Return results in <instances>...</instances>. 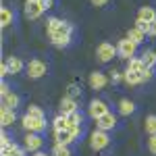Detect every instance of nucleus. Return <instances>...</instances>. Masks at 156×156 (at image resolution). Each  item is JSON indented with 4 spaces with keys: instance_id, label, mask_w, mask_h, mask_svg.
Wrapping results in <instances>:
<instances>
[{
    "instance_id": "obj_29",
    "label": "nucleus",
    "mask_w": 156,
    "mask_h": 156,
    "mask_svg": "<svg viewBox=\"0 0 156 156\" xmlns=\"http://www.w3.org/2000/svg\"><path fill=\"white\" fill-rule=\"evenodd\" d=\"M60 23H62L60 19H56V17H50V19H48V25H46V27H48V34L56 31V29L60 27Z\"/></svg>"
},
{
    "instance_id": "obj_4",
    "label": "nucleus",
    "mask_w": 156,
    "mask_h": 156,
    "mask_svg": "<svg viewBox=\"0 0 156 156\" xmlns=\"http://www.w3.org/2000/svg\"><path fill=\"white\" fill-rule=\"evenodd\" d=\"M135 50H137V44L131 42L129 37H125V40H121L119 46H117V54H119L121 58H133L135 56Z\"/></svg>"
},
{
    "instance_id": "obj_28",
    "label": "nucleus",
    "mask_w": 156,
    "mask_h": 156,
    "mask_svg": "<svg viewBox=\"0 0 156 156\" xmlns=\"http://www.w3.org/2000/svg\"><path fill=\"white\" fill-rule=\"evenodd\" d=\"M81 119H83V117H81V112H79V110H75V112H71V115H67L69 127H71V125H79V123H81Z\"/></svg>"
},
{
    "instance_id": "obj_36",
    "label": "nucleus",
    "mask_w": 156,
    "mask_h": 156,
    "mask_svg": "<svg viewBox=\"0 0 156 156\" xmlns=\"http://www.w3.org/2000/svg\"><path fill=\"white\" fill-rule=\"evenodd\" d=\"M0 144H2V146L11 144V137H9V135H6V131H2V133H0Z\"/></svg>"
},
{
    "instance_id": "obj_16",
    "label": "nucleus",
    "mask_w": 156,
    "mask_h": 156,
    "mask_svg": "<svg viewBox=\"0 0 156 156\" xmlns=\"http://www.w3.org/2000/svg\"><path fill=\"white\" fill-rule=\"evenodd\" d=\"M137 19L152 23V21H156V11L152 9V6H142V9H140V12H137Z\"/></svg>"
},
{
    "instance_id": "obj_2",
    "label": "nucleus",
    "mask_w": 156,
    "mask_h": 156,
    "mask_svg": "<svg viewBox=\"0 0 156 156\" xmlns=\"http://www.w3.org/2000/svg\"><path fill=\"white\" fill-rule=\"evenodd\" d=\"M46 62H42L40 58H34L29 60L27 65H25V71H27V75L31 77V79H40V77H44L46 75Z\"/></svg>"
},
{
    "instance_id": "obj_33",
    "label": "nucleus",
    "mask_w": 156,
    "mask_h": 156,
    "mask_svg": "<svg viewBox=\"0 0 156 156\" xmlns=\"http://www.w3.org/2000/svg\"><path fill=\"white\" fill-rule=\"evenodd\" d=\"M11 75V69H9V65L6 62H2V67H0V77L4 79V77H9Z\"/></svg>"
},
{
    "instance_id": "obj_15",
    "label": "nucleus",
    "mask_w": 156,
    "mask_h": 156,
    "mask_svg": "<svg viewBox=\"0 0 156 156\" xmlns=\"http://www.w3.org/2000/svg\"><path fill=\"white\" fill-rule=\"evenodd\" d=\"M15 110L11 108H0V123H2V127H11L12 123H15Z\"/></svg>"
},
{
    "instance_id": "obj_31",
    "label": "nucleus",
    "mask_w": 156,
    "mask_h": 156,
    "mask_svg": "<svg viewBox=\"0 0 156 156\" xmlns=\"http://www.w3.org/2000/svg\"><path fill=\"white\" fill-rule=\"evenodd\" d=\"M135 27H137L140 31H144V34L150 31V23H148V21H142V19H135Z\"/></svg>"
},
{
    "instance_id": "obj_7",
    "label": "nucleus",
    "mask_w": 156,
    "mask_h": 156,
    "mask_svg": "<svg viewBox=\"0 0 156 156\" xmlns=\"http://www.w3.org/2000/svg\"><path fill=\"white\" fill-rule=\"evenodd\" d=\"M106 112H110V110H108V104L104 100H92V102H90V117H92V119H100V117H104Z\"/></svg>"
},
{
    "instance_id": "obj_14",
    "label": "nucleus",
    "mask_w": 156,
    "mask_h": 156,
    "mask_svg": "<svg viewBox=\"0 0 156 156\" xmlns=\"http://www.w3.org/2000/svg\"><path fill=\"white\" fill-rule=\"evenodd\" d=\"M2 156H25V148L11 142V144L2 146Z\"/></svg>"
},
{
    "instance_id": "obj_6",
    "label": "nucleus",
    "mask_w": 156,
    "mask_h": 156,
    "mask_svg": "<svg viewBox=\"0 0 156 156\" xmlns=\"http://www.w3.org/2000/svg\"><path fill=\"white\" fill-rule=\"evenodd\" d=\"M117 54V48L112 46V44H108V42H102L96 50V56L100 62H108V60H112V56Z\"/></svg>"
},
{
    "instance_id": "obj_32",
    "label": "nucleus",
    "mask_w": 156,
    "mask_h": 156,
    "mask_svg": "<svg viewBox=\"0 0 156 156\" xmlns=\"http://www.w3.org/2000/svg\"><path fill=\"white\" fill-rule=\"evenodd\" d=\"M6 94H11V87H9V83H6V81L2 79V83H0V96L4 98Z\"/></svg>"
},
{
    "instance_id": "obj_13",
    "label": "nucleus",
    "mask_w": 156,
    "mask_h": 156,
    "mask_svg": "<svg viewBox=\"0 0 156 156\" xmlns=\"http://www.w3.org/2000/svg\"><path fill=\"white\" fill-rule=\"evenodd\" d=\"M54 137H56V144L69 146L71 142H75V135H73L71 129H62V131H54Z\"/></svg>"
},
{
    "instance_id": "obj_37",
    "label": "nucleus",
    "mask_w": 156,
    "mask_h": 156,
    "mask_svg": "<svg viewBox=\"0 0 156 156\" xmlns=\"http://www.w3.org/2000/svg\"><path fill=\"white\" fill-rule=\"evenodd\" d=\"M69 129L73 131V135H75V137H79V135H81V125H71Z\"/></svg>"
},
{
    "instance_id": "obj_26",
    "label": "nucleus",
    "mask_w": 156,
    "mask_h": 156,
    "mask_svg": "<svg viewBox=\"0 0 156 156\" xmlns=\"http://www.w3.org/2000/svg\"><path fill=\"white\" fill-rule=\"evenodd\" d=\"M62 129H69V121H67V117L58 115L54 119V131H62Z\"/></svg>"
},
{
    "instance_id": "obj_34",
    "label": "nucleus",
    "mask_w": 156,
    "mask_h": 156,
    "mask_svg": "<svg viewBox=\"0 0 156 156\" xmlns=\"http://www.w3.org/2000/svg\"><path fill=\"white\" fill-rule=\"evenodd\" d=\"M148 148H150L152 154H156V135H150V140H148Z\"/></svg>"
},
{
    "instance_id": "obj_21",
    "label": "nucleus",
    "mask_w": 156,
    "mask_h": 156,
    "mask_svg": "<svg viewBox=\"0 0 156 156\" xmlns=\"http://www.w3.org/2000/svg\"><path fill=\"white\" fill-rule=\"evenodd\" d=\"M127 37H129L131 42H135V44H142V42H146V34H144V31H140L137 27H131V29L127 31Z\"/></svg>"
},
{
    "instance_id": "obj_24",
    "label": "nucleus",
    "mask_w": 156,
    "mask_h": 156,
    "mask_svg": "<svg viewBox=\"0 0 156 156\" xmlns=\"http://www.w3.org/2000/svg\"><path fill=\"white\" fill-rule=\"evenodd\" d=\"M142 60L146 62L148 69H152V67L156 65V50H148V52H144V54H142Z\"/></svg>"
},
{
    "instance_id": "obj_22",
    "label": "nucleus",
    "mask_w": 156,
    "mask_h": 156,
    "mask_svg": "<svg viewBox=\"0 0 156 156\" xmlns=\"http://www.w3.org/2000/svg\"><path fill=\"white\" fill-rule=\"evenodd\" d=\"M6 65H9V69H11V73H21L23 71V60L17 58V56H11V58L6 60Z\"/></svg>"
},
{
    "instance_id": "obj_17",
    "label": "nucleus",
    "mask_w": 156,
    "mask_h": 156,
    "mask_svg": "<svg viewBox=\"0 0 156 156\" xmlns=\"http://www.w3.org/2000/svg\"><path fill=\"white\" fill-rule=\"evenodd\" d=\"M148 67H146V62L142 58H129V62H127V71H133V73H144Z\"/></svg>"
},
{
    "instance_id": "obj_12",
    "label": "nucleus",
    "mask_w": 156,
    "mask_h": 156,
    "mask_svg": "<svg viewBox=\"0 0 156 156\" xmlns=\"http://www.w3.org/2000/svg\"><path fill=\"white\" fill-rule=\"evenodd\" d=\"M106 83H108V77L104 75V73H98L96 71V73H92V75H90V85H92L94 90H102Z\"/></svg>"
},
{
    "instance_id": "obj_38",
    "label": "nucleus",
    "mask_w": 156,
    "mask_h": 156,
    "mask_svg": "<svg viewBox=\"0 0 156 156\" xmlns=\"http://www.w3.org/2000/svg\"><path fill=\"white\" fill-rule=\"evenodd\" d=\"M77 94H79V87H77V85H71V87H69V96L75 98Z\"/></svg>"
},
{
    "instance_id": "obj_23",
    "label": "nucleus",
    "mask_w": 156,
    "mask_h": 156,
    "mask_svg": "<svg viewBox=\"0 0 156 156\" xmlns=\"http://www.w3.org/2000/svg\"><path fill=\"white\" fill-rule=\"evenodd\" d=\"M144 129H146V133H150V135H156V115H150V117H146Z\"/></svg>"
},
{
    "instance_id": "obj_1",
    "label": "nucleus",
    "mask_w": 156,
    "mask_h": 156,
    "mask_svg": "<svg viewBox=\"0 0 156 156\" xmlns=\"http://www.w3.org/2000/svg\"><path fill=\"white\" fill-rule=\"evenodd\" d=\"M50 36V42L54 44V46H58V48H65V46H69L71 44V36H73V27L69 23H60V27L56 29V31H52V34H48Z\"/></svg>"
},
{
    "instance_id": "obj_30",
    "label": "nucleus",
    "mask_w": 156,
    "mask_h": 156,
    "mask_svg": "<svg viewBox=\"0 0 156 156\" xmlns=\"http://www.w3.org/2000/svg\"><path fill=\"white\" fill-rule=\"evenodd\" d=\"M25 115H29V117H37V119H44V110H42L40 106H29Z\"/></svg>"
},
{
    "instance_id": "obj_11",
    "label": "nucleus",
    "mask_w": 156,
    "mask_h": 156,
    "mask_svg": "<svg viewBox=\"0 0 156 156\" xmlns=\"http://www.w3.org/2000/svg\"><path fill=\"white\" fill-rule=\"evenodd\" d=\"M42 12H44V9H42L40 2H27L25 4V17L27 19H37Z\"/></svg>"
},
{
    "instance_id": "obj_3",
    "label": "nucleus",
    "mask_w": 156,
    "mask_h": 156,
    "mask_svg": "<svg viewBox=\"0 0 156 156\" xmlns=\"http://www.w3.org/2000/svg\"><path fill=\"white\" fill-rule=\"evenodd\" d=\"M110 144V137H108V131H102V129H96V131L90 135V146L92 150H104L106 146Z\"/></svg>"
},
{
    "instance_id": "obj_19",
    "label": "nucleus",
    "mask_w": 156,
    "mask_h": 156,
    "mask_svg": "<svg viewBox=\"0 0 156 156\" xmlns=\"http://www.w3.org/2000/svg\"><path fill=\"white\" fill-rule=\"evenodd\" d=\"M123 81L129 83V85L144 83V81H142V73H133V71H125V73H123Z\"/></svg>"
},
{
    "instance_id": "obj_42",
    "label": "nucleus",
    "mask_w": 156,
    "mask_h": 156,
    "mask_svg": "<svg viewBox=\"0 0 156 156\" xmlns=\"http://www.w3.org/2000/svg\"><path fill=\"white\" fill-rule=\"evenodd\" d=\"M121 79H123L121 73H112V81H121Z\"/></svg>"
},
{
    "instance_id": "obj_43",
    "label": "nucleus",
    "mask_w": 156,
    "mask_h": 156,
    "mask_svg": "<svg viewBox=\"0 0 156 156\" xmlns=\"http://www.w3.org/2000/svg\"><path fill=\"white\" fill-rule=\"evenodd\" d=\"M34 156H48V154H44V152H36Z\"/></svg>"
},
{
    "instance_id": "obj_10",
    "label": "nucleus",
    "mask_w": 156,
    "mask_h": 156,
    "mask_svg": "<svg viewBox=\"0 0 156 156\" xmlns=\"http://www.w3.org/2000/svg\"><path fill=\"white\" fill-rule=\"evenodd\" d=\"M75 110H79L77 100H75V98L67 96V98H62V100H60V115H62V117L71 115V112H75Z\"/></svg>"
},
{
    "instance_id": "obj_9",
    "label": "nucleus",
    "mask_w": 156,
    "mask_h": 156,
    "mask_svg": "<svg viewBox=\"0 0 156 156\" xmlns=\"http://www.w3.org/2000/svg\"><path fill=\"white\" fill-rule=\"evenodd\" d=\"M115 125H117V117H115L112 112H106L104 117L96 119V127H98V129H102V131H110V129H115Z\"/></svg>"
},
{
    "instance_id": "obj_25",
    "label": "nucleus",
    "mask_w": 156,
    "mask_h": 156,
    "mask_svg": "<svg viewBox=\"0 0 156 156\" xmlns=\"http://www.w3.org/2000/svg\"><path fill=\"white\" fill-rule=\"evenodd\" d=\"M50 156H71V150H69V146L54 144V148H52V154H50Z\"/></svg>"
},
{
    "instance_id": "obj_41",
    "label": "nucleus",
    "mask_w": 156,
    "mask_h": 156,
    "mask_svg": "<svg viewBox=\"0 0 156 156\" xmlns=\"http://www.w3.org/2000/svg\"><path fill=\"white\" fill-rule=\"evenodd\" d=\"M106 2H108V0H92V4H94V6H104Z\"/></svg>"
},
{
    "instance_id": "obj_35",
    "label": "nucleus",
    "mask_w": 156,
    "mask_h": 156,
    "mask_svg": "<svg viewBox=\"0 0 156 156\" xmlns=\"http://www.w3.org/2000/svg\"><path fill=\"white\" fill-rule=\"evenodd\" d=\"M152 77H154V75H152V69H146L144 73H142V81H150V79H152Z\"/></svg>"
},
{
    "instance_id": "obj_44",
    "label": "nucleus",
    "mask_w": 156,
    "mask_h": 156,
    "mask_svg": "<svg viewBox=\"0 0 156 156\" xmlns=\"http://www.w3.org/2000/svg\"><path fill=\"white\" fill-rule=\"evenodd\" d=\"M27 2H42V0H27Z\"/></svg>"
},
{
    "instance_id": "obj_39",
    "label": "nucleus",
    "mask_w": 156,
    "mask_h": 156,
    "mask_svg": "<svg viewBox=\"0 0 156 156\" xmlns=\"http://www.w3.org/2000/svg\"><path fill=\"white\" fill-rule=\"evenodd\" d=\"M40 4H42V9H44V11H48V9H52V0H42Z\"/></svg>"
},
{
    "instance_id": "obj_20",
    "label": "nucleus",
    "mask_w": 156,
    "mask_h": 156,
    "mask_svg": "<svg viewBox=\"0 0 156 156\" xmlns=\"http://www.w3.org/2000/svg\"><path fill=\"white\" fill-rule=\"evenodd\" d=\"M133 110H135V104H133L131 100H127V98H123L119 102V112L121 115H125V117H129Z\"/></svg>"
},
{
    "instance_id": "obj_40",
    "label": "nucleus",
    "mask_w": 156,
    "mask_h": 156,
    "mask_svg": "<svg viewBox=\"0 0 156 156\" xmlns=\"http://www.w3.org/2000/svg\"><path fill=\"white\" fill-rule=\"evenodd\" d=\"M148 36H156V21L150 23V31H148Z\"/></svg>"
},
{
    "instance_id": "obj_18",
    "label": "nucleus",
    "mask_w": 156,
    "mask_h": 156,
    "mask_svg": "<svg viewBox=\"0 0 156 156\" xmlns=\"http://www.w3.org/2000/svg\"><path fill=\"white\" fill-rule=\"evenodd\" d=\"M17 106H19V96L15 92H11V94H6V96L2 98V106L0 108H11V110H15Z\"/></svg>"
},
{
    "instance_id": "obj_27",
    "label": "nucleus",
    "mask_w": 156,
    "mask_h": 156,
    "mask_svg": "<svg viewBox=\"0 0 156 156\" xmlns=\"http://www.w3.org/2000/svg\"><path fill=\"white\" fill-rule=\"evenodd\" d=\"M0 21H2V27H9V25L12 23V12L9 11V9H6V6H4V9H2V12H0Z\"/></svg>"
},
{
    "instance_id": "obj_8",
    "label": "nucleus",
    "mask_w": 156,
    "mask_h": 156,
    "mask_svg": "<svg viewBox=\"0 0 156 156\" xmlns=\"http://www.w3.org/2000/svg\"><path fill=\"white\" fill-rule=\"evenodd\" d=\"M42 144H44V140L40 133H27V137H25V150L27 152H37L42 148Z\"/></svg>"
},
{
    "instance_id": "obj_5",
    "label": "nucleus",
    "mask_w": 156,
    "mask_h": 156,
    "mask_svg": "<svg viewBox=\"0 0 156 156\" xmlns=\"http://www.w3.org/2000/svg\"><path fill=\"white\" fill-rule=\"evenodd\" d=\"M23 127L29 133H42L44 129H46V119H37V117L25 115L23 117Z\"/></svg>"
}]
</instances>
